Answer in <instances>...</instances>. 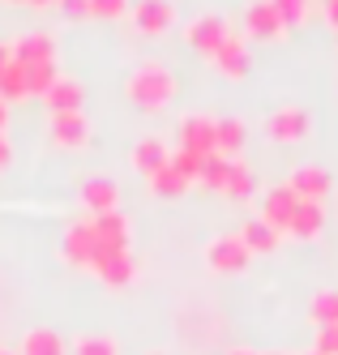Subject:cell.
<instances>
[{"instance_id": "6da1fadb", "label": "cell", "mask_w": 338, "mask_h": 355, "mask_svg": "<svg viewBox=\"0 0 338 355\" xmlns=\"http://www.w3.org/2000/svg\"><path fill=\"white\" fill-rule=\"evenodd\" d=\"M124 94H128V103L142 107V112H163L171 98L180 94V78H176L163 60H142V64L128 69Z\"/></svg>"}, {"instance_id": "7a4b0ae2", "label": "cell", "mask_w": 338, "mask_h": 355, "mask_svg": "<svg viewBox=\"0 0 338 355\" xmlns=\"http://www.w3.org/2000/svg\"><path fill=\"white\" fill-rule=\"evenodd\" d=\"M308 129H313V116H308L300 103H282L266 116V133L270 141H282V146H291V141H304Z\"/></svg>"}, {"instance_id": "3957f363", "label": "cell", "mask_w": 338, "mask_h": 355, "mask_svg": "<svg viewBox=\"0 0 338 355\" xmlns=\"http://www.w3.org/2000/svg\"><path fill=\"white\" fill-rule=\"evenodd\" d=\"M248 257H253V252L244 248V240L236 232H223V236H214L210 244H205V266L219 270V274H240V270H248Z\"/></svg>"}, {"instance_id": "277c9868", "label": "cell", "mask_w": 338, "mask_h": 355, "mask_svg": "<svg viewBox=\"0 0 338 355\" xmlns=\"http://www.w3.org/2000/svg\"><path fill=\"white\" fill-rule=\"evenodd\" d=\"M60 252H65V261L82 266V270H90V266L99 261V252H103V248H99V236H94L90 218H82V223H69V227H65Z\"/></svg>"}, {"instance_id": "5b68a950", "label": "cell", "mask_w": 338, "mask_h": 355, "mask_svg": "<svg viewBox=\"0 0 338 355\" xmlns=\"http://www.w3.org/2000/svg\"><path fill=\"white\" fill-rule=\"evenodd\" d=\"M128 21L142 35H167L176 26V5L171 0H133L128 5Z\"/></svg>"}, {"instance_id": "8992f818", "label": "cell", "mask_w": 338, "mask_h": 355, "mask_svg": "<svg viewBox=\"0 0 338 355\" xmlns=\"http://www.w3.org/2000/svg\"><path fill=\"white\" fill-rule=\"evenodd\" d=\"M227 35H231V26H227V17H219V13H197L189 26H185L189 47H197L201 56H214Z\"/></svg>"}, {"instance_id": "52a82bcc", "label": "cell", "mask_w": 338, "mask_h": 355, "mask_svg": "<svg viewBox=\"0 0 338 355\" xmlns=\"http://www.w3.org/2000/svg\"><path fill=\"white\" fill-rule=\"evenodd\" d=\"M9 47H13V60L26 64V69H31V64H56V52H60L51 31H26Z\"/></svg>"}, {"instance_id": "ba28073f", "label": "cell", "mask_w": 338, "mask_h": 355, "mask_svg": "<svg viewBox=\"0 0 338 355\" xmlns=\"http://www.w3.org/2000/svg\"><path fill=\"white\" fill-rule=\"evenodd\" d=\"M176 137H180V146H176V150H193V155H214V116H205V112H189V116H180Z\"/></svg>"}, {"instance_id": "9c48e42d", "label": "cell", "mask_w": 338, "mask_h": 355, "mask_svg": "<svg viewBox=\"0 0 338 355\" xmlns=\"http://www.w3.org/2000/svg\"><path fill=\"white\" fill-rule=\"evenodd\" d=\"M90 227H94V236H99V248H103V252H120V248H128V240H133V223H128L124 210L90 214ZM103 252H99V257H103Z\"/></svg>"}, {"instance_id": "30bf717a", "label": "cell", "mask_w": 338, "mask_h": 355, "mask_svg": "<svg viewBox=\"0 0 338 355\" xmlns=\"http://www.w3.org/2000/svg\"><path fill=\"white\" fill-rule=\"evenodd\" d=\"M77 197H82V206L90 214H112V210H120V184L108 180V175H86L82 189H77Z\"/></svg>"}, {"instance_id": "8fae6325", "label": "cell", "mask_w": 338, "mask_h": 355, "mask_svg": "<svg viewBox=\"0 0 338 355\" xmlns=\"http://www.w3.org/2000/svg\"><path fill=\"white\" fill-rule=\"evenodd\" d=\"M244 31L253 39H282L287 35V26H282V17L274 13L270 0H248L244 5Z\"/></svg>"}, {"instance_id": "7c38bea8", "label": "cell", "mask_w": 338, "mask_h": 355, "mask_svg": "<svg viewBox=\"0 0 338 355\" xmlns=\"http://www.w3.org/2000/svg\"><path fill=\"white\" fill-rule=\"evenodd\" d=\"M287 189H291L300 201H321V197L330 193V171L317 167V163H300V167H291V175H287Z\"/></svg>"}, {"instance_id": "4fadbf2b", "label": "cell", "mask_w": 338, "mask_h": 355, "mask_svg": "<svg viewBox=\"0 0 338 355\" xmlns=\"http://www.w3.org/2000/svg\"><path fill=\"white\" fill-rule=\"evenodd\" d=\"M214 60V69L223 73V78H244V73L253 69V56H248V43H244V35H236L231 31L227 39H223V47L210 56Z\"/></svg>"}, {"instance_id": "5bb4252c", "label": "cell", "mask_w": 338, "mask_h": 355, "mask_svg": "<svg viewBox=\"0 0 338 355\" xmlns=\"http://www.w3.org/2000/svg\"><path fill=\"white\" fill-rule=\"evenodd\" d=\"M296 206H300V197H296L287 184H274V189H266V193H262V214H257V218H266L270 227L287 232V223H291Z\"/></svg>"}, {"instance_id": "9a60e30c", "label": "cell", "mask_w": 338, "mask_h": 355, "mask_svg": "<svg viewBox=\"0 0 338 355\" xmlns=\"http://www.w3.org/2000/svg\"><path fill=\"white\" fill-rule=\"evenodd\" d=\"M51 141L65 150H82L90 141V120L82 112H56L51 116Z\"/></svg>"}, {"instance_id": "2e32d148", "label": "cell", "mask_w": 338, "mask_h": 355, "mask_svg": "<svg viewBox=\"0 0 338 355\" xmlns=\"http://www.w3.org/2000/svg\"><path fill=\"white\" fill-rule=\"evenodd\" d=\"M108 287H124V283H133V274H137V261H133V252L120 248V252H103V257L90 266Z\"/></svg>"}, {"instance_id": "e0dca14e", "label": "cell", "mask_w": 338, "mask_h": 355, "mask_svg": "<svg viewBox=\"0 0 338 355\" xmlns=\"http://www.w3.org/2000/svg\"><path fill=\"white\" fill-rule=\"evenodd\" d=\"M128 163H133V167L146 175V180H150V175L159 171L163 163H171V150H167V141H163V137H142L133 150H128Z\"/></svg>"}, {"instance_id": "ac0fdd59", "label": "cell", "mask_w": 338, "mask_h": 355, "mask_svg": "<svg viewBox=\"0 0 338 355\" xmlns=\"http://www.w3.org/2000/svg\"><path fill=\"white\" fill-rule=\"evenodd\" d=\"M82 98H86L82 82L69 78V73H60V78L51 82V90L43 94V103L51 107V116H56V112H82Z\"/></svg>"}, {"instance_id": "d6986e66", "label": "cell", "mask_w": 338, "mask_h": 355, "mask_svg": "<svg viewBox=\"0 0 338 355\" xmlns=\"http://www.w3.org/2000/svg\"><path fill=\"white\" fill-rule=\"evenodd\" d=\"M321 227H326L321 201H300L296 214H291V223H287V236H296V240H317Z\"/></svg>"}, {"instance_id": "ffe728a7", "label": "cell", "mask_w": 338, "mask_h": 355, "mask_svg": "<svg viewBox=\"0 0 338 355\" xmlns=\"http://www.w3.org/2000/svg\"><path fill=\"white\" fill-rule=\"evenodd\" d=\"M244 141H248V129H244L240 116H223V120H214V150H219V155L236 159L240 150H244Z\"/></svg>"}, {"instance_id": "44dd1931", "label": "cell", "mask_w": 338, "mask_h": 355, "mask_svg": "<svg viewBox=\"0 0 338 355\" xmlns=\"http://www.w3.org/2000/svg\"><path fill=\"white\" fill-rule=\"evenodd\" d=\"M236 236L244 240V248H248V252H274V248H278V240H282V232H278V227H270L266 218H248Z\"/></svg>"}, {"instance_id": "7402d4cb", "label": "cell", "mask_w": 338, "mask_h": 355, "mask_svg": "<svg viewBox=\"0 0 338 355\" xmlns=\"http://www.w3.org/2000/svg\"><path fill=\"white\" fill-rule=\"evenodd\" d=\"M17 355H65V338L56 334V329H47V325H35V329L22 334Z\"/></svg>"}, {"instance_id": "603a6c76", "label": "cell", "mask_w": 338, "mask_h": 355, "mask_svg": "<svg viewBox=\"0 0 338 355\" xmlns=\"http://www.w3.org/2000/svg\"><path fill=\"white\" fill-rule=\"evenodd\" d=\"M223 193H227L231 201H248V197L257 193V175H253V167H248V163H240V159H231Z\"/></svg>"}, {"instance_id": "cb8c5ba5", "label": "cell", "mask_w": 338, "mask_h": 355, "mask_svg": "<svg viewBox=\"0 0 338 355\" xmlns=\"http://www.w3.org/2000/svg\"><path fill=\"white\" fill-rule=\"evenodd\" d=\"M189 184H193V180H189V175H180L171 163H163L159 171L150 175V193H154V197H185Z\"/></svg>"}, {"instance_id": "d4e9b609", "label": "cell", "mask_w": 338, "mask_h": 355, "mask_svg": "<svg viewBox=\"0 0 338 355\" xmlns=\"http://www.w3.org/2000/svg\"><path fill=\"white\" fill-rule=\"evenodd\" d=\"M0 98H5V103L13 107L17 98H31V90H26V64H9L5 73H0Z\"/></svg>"}, {"instance_id": "484cf974", "label": "cell", "mask_w": 338, "mask_h": 355, "mask_svg": "<svg viewBox=\"0 0 338 355\" xmlns=\"http://www.w3.org/2000/svg\"><path fill=\"white\" fill-rule=\"evenodd\" d=\"M227 167H231V159L214 150V155H205V163H201V175H197V180H201L205 189L223 193V184H227Z\"/></svg>"}, {"instance_id": "4316f807", "label": "cell", "mask_w": 338, "mask_h": 355, "mask_svg": "<svg viewBox=\"0 0 338 355\" xmlns=\"http://www.w3.org/2000/svg\"><path fill=\"white\" fill-rule=\"evenodd\" d=\"M308 317L317 325H338V291H317L308 304Z\"/></svg>"}, {"instance_id": "83f0119b", "label": "cell", "mask_w": 338, "mask_h": 355, "mask_svg": "<svg viewBox=\"0 0 338 355\" xmlns=\"http://www.w3.org/2000/svg\"><path fill=\"white\" fill-rule=\"evenodd\" d=\"M73 355H120V343L112 334H82L73 347Z\"/></svg>"}, {"instance_id": "f1b7e54d", "label": "cell", "mask_w": 338, "mask_h": 355, "mask_svg": "<svg viewBox=\"0 0 338 355\" xmlns=\"http://www.w3.org/2000/svg\"><path fill=\"white\" fill-rule=\"evenodd\" d=\"M56 78H60L56 64H31V69H26V90L43 98V94L51 90V82H56Z\"/></svg>"}, {"instance_id": "f546056e", "label": "cell", "mask_w": 338, "mask_h": 355, "mask_svg": "<svg viewBox=\"0 0 338 355\" xmlns=\"http://www.w3.org/2000/svg\"><path fill=\"white\" fill-rule=\"evenodd\" d=\"M270 5L282 17V26H304L308 21V0H270Z\"/></svg>"}, {"instance_id": "4dcf8cb0", "label": "cell", "mask_w": 338, "mask_h": 355, "mask_svg": "<svg viewBox=\"0 0 338 355\" xmlns=\"http://www.w3.org/2000/svg\"><path fill=\"white\" fill-rule=\"evenodd\" d=\"M201 163H205V155H193V150H176V155H171V167L180 175H189V180L201 175Z\"/></svg>"}, {"instance_id": "1f68e13d", "label": "cell", "mask_w": 338, "mask_h": 355, "mask_svg": "<svg viewBox=\"0 0 338 355\" xmlns=\"http://www.w3.org/2000/svg\"><path fill=\"white\" fill-rule=\"evenodd\" d=\"M128 5H133V0H90V13L94 17H124Z\"/></svg>"}, {"instance_id": "d6a6232c", "label": "cell", "mask_w": 338, "mask_h": 355, "mask_svg": "<svg viewBox=\"0 0 338 355\" xmlns=\"http://www.w3.org/2000/svg\"><path fill=\"white\" fill-rule=\"evenodd\" d=\"M317 355H338V325H317Z\"/></svg>"}, {"instance_id": "836d02e7", "label": "cell", "mask_w": 338, "mask_h": 355, "mask_svg": "<svg viewBox=\"0 0 338 355\" xmlns=\"http://www.w3.org/2000/svg\"><path fill=\"white\" fill-rule=\"evenodd\" d=\"M9 163H13V141H9V133H0V171Z\"/></svg>"}, {"instance_id": "e575fe53", "label": "cell", "mask_w": 338, "mask_h": 355, "mask_svg": "<svg viewBox=\"0 0 338 355\" xmlns=\"http://www.w3.org/2000/svg\"><path fill=\"white\" fill-rule=\"evenodd\" d=\"M56 5L73 17V13H90V0H56Z\"/></svg>"}, {"instance_id": "d590c367", "label": "cell", "mask_w": 338, "mask_h": 355, "mask_svg": "<svg viewBox=\"0 0 338 355\" xmlns=\"http://www.w3.org/2000/svg\"><path fill=\"white\" fill-rule=\"evenodd\" d=\"M326 21L338 31V0H326Z\"/></svg>"}, {"instance_id": "8d00e7d4", "label": "cell", "mask_w": 338, "mask_h": 355, "mask_svg": "<svg viewBox=\"0 0 338 355\" xmlns=\"http://www.w3.org/2000/svg\"><path fill=\"white\" fill-rule=\"evenodd\" d=\"M9 64H13V47H9V43H0V73H5Z\"/></svg>"}, {"instance_id": "74e56055", "label": "cell", "mask_w": 338, "mask_h": 355, "mask_svg": "<svg viewBox=\"0 0 338 355\" xmlns=\"http://www.w3.org/2000/svg\"><path fill=\"white\" fill-rule=\"evenodd\" d=\"M5 129H9V103L0 98V133H5Z\"/></svg>"}, {"instance_id": "f35d334b", "label": "cell", "mask_w": 338, "mask_h": 355, "mask_svg": "<svg viewBox=\"0 0 338 355\" xmlns=\"http://www.w3.org/2000/svg\"><path fill=\"white\" fill-rule=\"evenodd\" d=\"M22 5H35V9H47V5H56V0H22Z\"/></svg>"}, {"instance_id": "ab89813d", "label": "cell", "mask_w": 338, "mask_h": 355, "mask_svg": "<svg viewBox=\"0 0 338 355\" xmlns=\"http://www.w3.org/2000/svg\"><path fill=\"white\" fill-rule=\"evenodd\" d=\"M231 355H257V351H248V347H236V351H231Z\"/></svg>"}, {"instance_id": "60d3db41", "label": "cell", "mask_w": 338, "mask_h": 355, "mask_svg": "<svg viewBox=\"0 0 338 355\" xmlns=\"http://www.w3.org/2000/svg\"><path fill=\"white\" fill-rule=\"evenodd\" d=\"M0 355H17V351H0Z\"/></svg>"}, {"instance_id": "b9f144b4", "label": "cell", "mask_w": 338, "mask_h": 355, "mask_svg": "<svg viewBox=\"0 0 338 355\" xmlns=\"http://www.w3.org/2000/svg\"><path fill=\"white\" fill-rule=\"evenodd\" d=\"M150 355H167V351H150Z\"/></svg>"}, {"instance_id": "7bdbcfd3", "label": "cell", "mask_w": 338, "mask_h": 355, "mask_svg": "<svg viewBox=\"0 0 338 355\" xmlns=\"http://www.w3.org/2000/svg\"><path fill=\"white\" fill-rule=\"evenodd\" d=\"M266 355H282V351H266Z\"/></svg>"}, {"instance_id": "ee69618b", "label": "cell", "mask_w": 338, "mask_h": 355, "mask_svg": "<svg viewBox=\"0 0 338 355\" xmlns=\"http://www.w3.org/2000/svg\"><path fill=\"white\" fill-rule=\"evenodd\" d=\"M304 355H317V351H304Z\"/></svg>"}]
</instances>
